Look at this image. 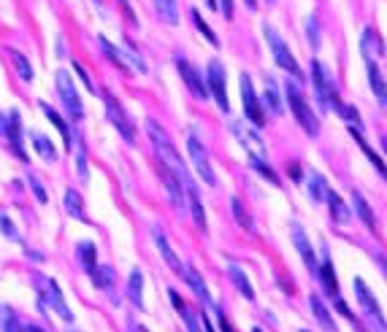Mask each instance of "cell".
<instances>
[{"label": "cell", "instance_id": "obj_22", "mask_svg": "<svg viewBox=\"0 0 387 332\" xmlns=\"http://www.w3.org/2000/svg\"><path fill=\"white\" fill-rule=\"evenodd\" d=\"M152 238H155V244H158L160 254H163V260H165V263L171 265V267H174L176 273L182 276V267H184V265H182V260H179V257L174 254V248H171V244H168L165 232H163L160 227H155V230H152Z\"/></svg>", "mask_w": 387, "mask_h": 332}, {"label": "cell", "instance_id": "obj_34", "mask_svg": "<svg viewBox=\"0 0 387 332\" xmlns=\"http://www.w3.org/2000/svg\"><path fill=\"white\" fill-rule=\"evenodd\" d=\"M8 57H11L14 68H17L19 79H22V81H33L35 73H33V65H30V60H27L25 54L19 52V49H8Z\"/></svg>", "mask_w": 387, "mask_h": 332}, {"label": "cell", "instance_id": "obj_2", "mask_svg": "<svg viewBox=\"0 0 387 332\" xmlns=\"http://www.w3.org/2000/svg\"><path fill=\"white\" fill-rule=\"evenodd\" d=\"M287 103H290V111H293L296 122L303 127V133L317 138V135H319V119H317V114L312 111L306 95L300 92L298 81H287Z\"/></svg>", "mask_w": 387, "mask_h": 332}, {"label": "cell", "instance_id": "obj_18", "mask_svg": "<svg viewBox=\"0 0 387 332\" xmlns=\"http://www.w3.org/2000/svg\"><path fill=\"white\" fill-rule=\"evenodd\" d=\"M160 178H163V184H165V190H168V194H171V203H174L179 211L187 208V197H184V187L179 184V178H176L168 168H163L160 165Z\"/></svg>", "mask_w": 387, "mask_h": 332}, {"label": "cell", "instance_id": "obj_56", "mask_svg": "<svg viewBox=\"0 0 387 332\" xmlns=\"http://www.w3.org/2000/svg\"><path fill=\"white\" fill-rule=\"evenodd\" d=\"M252 332H263V330H260V327H252Z\"/></svg>", "mask_w": 387, "mask_h": 332}, {"label": "cell", "instance_id": "obj_38", "mask_svg": "<svg viewBox=\"0 0 387 332\" xmlns=\"http://www.w3.org/2000/svg\"><path fill=\"white\" fill-rule=\"evenodd\" d=\"M89 279H92V284H95L98 289H111V284H114V273H111L108 265L95 263V267L89 270Z\"/></svg>", "mask_w": 387, "mask_h": 332}, {"label": "cell", "instance_id": "obj_47", "mask_svg": "<svg viewBox=\"0 0 387 332\" xmlns=\"http://www.w3.org/2000/svg\"><path fill=\"white\" fill-rule=\"evenodd\" d=\"M306 33H309V41H312V46H319V33H317V19L312 17L309 22H306Z\"/></svg>", "mask_w": 387, "mask_h": 332}, {"label": "cell", "instance_id": "obj_21", "mask_svg": "<svg viewBox=\"0 0 387 332\" xmlns=\"http://www.w3.org/2000/svg\"><path fill=\"white\" fill-rule=\"evenodd\" d=\"M168 298H171V305L176 308V314L184 319L187 330H190V332H203V330H201V319H198V314L187 308V303L179 298V292H176V289H168Z\"/></svg>", "mask_w": 387, "mask_h": 332}, {"label": "cell", "instance_id": "obj_13", "mask_svg": "<svg viewBox=\"0 0 387 332\" xmlns=\"http://www.w3.org/2000/svg\"><path fill=\"white\" fill-rule=\"evenodd\" d=\"M352 286H355V298H357V303L363 305V311H366V316H369L371 321L379 327V330H385V319H382V308H379V303H376V298L371 295V289L366 286V281L363 279H355L352 281Z\"/></svg>", "mask_w": 387, "mask_h": 332}, {"label": "cell", "instance_id": "obj_46", "mask_svg": "<svg viewBox=\"0 0 387 332\" xmlns=\"http://www.w3.org/2000/svg\"><path fill=\"white\" fill-rule=\"evenodd\" d=\"M27 184H30V190H33L38 203H46V200H49V194H46V190H44V184H41L35 175H27Z\"/></svg>", "mask_w": 387, "mask_h": 332}, {"label": "cell", "instance_id": "obj_14", "mask_svg": "<svg viewBox=\"0 0 387 332\" xmlns=\"http://www.w3.org/2000/svg\"><path fill=\"white\" fill-rule=\"evenodd\" d=\"M3 135L8 138V146L14 149V154H17L22 162H27V154H25V146H22V119H19V111H8V117H6V130H3Z\"/></svg>", "mask_w": 387, "mask_h": 332}, {"label": "cell", "instance_id": "obj_16", "mask_svg": "<svg viewBox=\"0 0 387 332\" xmlns=\"http://www.w3.org/2000/svg\"><path fill=\"white\" fill-rule=\"evenodd\" d=\"M182 187H184V197H187V206H190V213H193L195 225H198V230L206 232V211H203V203H201V194H198L195 181L190 178V181L182 184Z\"/></svg>", "mask_w": 387, "mask_h": 332}, {"label": "cell", "instance_id": "obj_26", "mask_svg": "<svg viewBox=\"0 0 387 332\" xmlns=\"http://www.w3.org/2000/svg\"><path fill=\"white\" fill-rule=\"evenodd\" d=\"M263 105L274 114V117H279L281 114V98H279V87H277V81L268 76L265 79V89H263Z\"/></svg>", "mask_w": 387, "mask_h": 332}, {"label": "cell", "instance_id": "obj_40", "mask_svg": "<svg viewBox=\"0 0 387 332\" xmlns=\"http://www.w3.org/2000/svg\"><path fill=\"white\" fill-rule=\"evenodd\" d=\"M230 208H233V216H236V222L241 225L244 230H255V222H252V216L246 213V208H244V203L239 200V197H230Z\"/></svg>", "mask_w": 387, "mask_h": 332}, {"label": "cell", "instance_id": "obj_35", "mask_svg": "<svg viewBox=\"0 0 387 332\" xmlns=\"http://www.w3.org/2000/svg\"><path fill=\"white\" fill-rule=\"evenodd\" d=\"M350 133H352V138L360 143V149L366 152V157L371 159V165L376 168V173L379 175H385V162H382V157L376 154V152H371V146L366 143V138H363V130H357V127H350Z\"/></svg>", "mask_w": 387, "mask_h": 332}, {"label": "cell", "instance_id": "obj_28", "mask_svg": "<svg viewBox=\"0 0 387 332\" xmlns=\"http://www.w3.org/2000/svg\"><path fill=\"white\" fill-rule=\"evenodd\" d=\"M228 273H230V281L236 284V289L244 295L246 300H255V289H252V284H249V279H246V273L239 267L236 263L228 265Z\"/></svg>", "mask_w": 387, "mask_h": 332}, {"label": "cell", "instance_id": "obj_53", "mask_svg": "<svg viewBox=\"0 0 387 332\" xmlns=\"http://www.w3.org/2000/svg\"><path fill=\"white\" fill-rule=\"evenodd\" d=\"M244 3H246V8H252V11L258 8V0H244Z\"/></svg>", "mask_w": 387, "mask_h": 332}, {"label": "cell", "instance_id": "obj_24", "mask_svg": "<svg viewBox=\"0 0 387 332\" xmlns=\"http://www.w3.org/2000/svg\"><path fill=\"white\" fill-rule=\"evenodd\" d=\"M352 208H355V213L363 219V225L371 230V232H376V219H374V211H371V206L366 203V197L357 192V190H352Z\"/></svg>", "mask_w": 387, "mask_h": 332}, {"label": "cell", "instance_id": "obj_51", "mask_svg": "<svg viewBox=\"0 0 387 332\" xmlns=\"http://www.w3.org/2000/svg\"><path fill=\"white\" fill-rule=\"evenodd\" d=\"M120 6H122V11H125V14H127V19H130V22H136V14H133V8H130V3H127V0H120Z\"/></svg>", "mask_w": 387, "mask_h": 332}, {"label": "cell", "instance_id": "obj_25", "mask_svg": "<svg viewBox=\"0 0 387 332\" xmlns=\"http://www.w3.org/2000/svg\"><path fill=\"white\" fill-rule=\"evenodd\" d=\"M30 140H33V149L38 152V157L46 159V162H57V149H54V143L44 133H30Z\"/></svg>", "mask_w": 387, "mask_h": 332}, {"label": "cell", "instance_id": "obj_31", "mask_svg": "<svg viewBox=\"0 0 387 332\" xmlns=\"http://www.w3.org/2000/svg\"><path fill=\"white\" fill-rule=\"evenodd\" d=\"M65 211H68V216L79 219V222H89L87 213H84V203H82V194L76 192V190H65Z\"/></svg>", "mask_w": 387, "mask_h": 332}, {"label": "cell", "instance_id": "obj_41", "mask_svg": "<svg viewBox=\"0 0 387 332\" xmlns=\"http://www.w3.org/2000/svg\"><path fill=\"white\" fill-rule=\"evenodd\" d=\"M70 149H76V171H79V178L87 181L89 171H87V152H84V143L82 138H76V143H70Z\"/></svg>", "mask_w": 387, "mask_h": 332}, {"label": "cell", "instance_id": "obj_5", "mask_svg": "<svg viewBox=\"0 0 387 332\" xmlns=\"http://www.w3.org/2000/svg\"><path fill=\"white\" fill-rule=\"evenodd\" d=\"M57 92H60V100L65 105L70 119H73V122L84 119V103H82V98H79V89L73 84L68 70H57Z\"/></svg>", "mask_w": 387, "mask_h": 332}, {"label": "cell", "instance_id": "obj_15", "mask_svg": "<svg viewBox=\"0 0 387 332\" xmlns=\"http://www.w3.org/2000/svg\"><path fill=\"white\" fill-rule=\"evenodd\" d=\"M360 49H363V57H366L369 62H376L379 57H385L382 35L376 33L374 27H366V30H363V38H360Z\"/></svg>", "mask_w": 387, "mask_h": 332}, {"label": "cell", "instance_id": "obj_29", "mask_svg": "<svg viewBox=\"0 0 387 332\" xmlns=\"http://www.w3.org/2000/svg\"><path fill=\"white\" fill-rule=\"evenodd\" d=\"M141 292H144V273H141L139 267H133V270H130V279H127V298H130L133 305L144 308V298H141Z\"/></svg>", "mask_w": 387, "mask_h": 332}, {"label": "cell", "instance_id": "obj_43", "mask_svg": "<svg viewBox=\"0 0 387 332\" xmlns=\"http://www.w3.org/2000/svg\"><path fill=\"white\" fill-rule=\"evenodd\" d=\"M193 22H195V27H198V33L203 35L211 46H220V38H217V35H214V30H211L209 25L201 19V14H198V11H193Z\"/></svg>", "mask_w": 387, "mask_h": 332}, {"label": "cell", "instance_id": "obj_36", "mask_svg": "<svg viewBox=\"0 0 387 332\" xmlns=\"http://www.w3.org/2000/svg\"><path fill=\"white\" fill-rule=\"evenodd\" d=\"M98 44H101V52H103L106 57H108V60L117 65V68H120V70H130V68H127V62H125V52H122V49H117V46H114L108 38H103V35H98Z\"/></svg>", "mask_w": 387, "mask_h": 332}, {"label": "cell", "instance_id": "obj_9", "mask_svg": "<svg viewBox=\"0 0 387 332\" xmlns=\"http://www.w3.org/2000/svg\"><path fill=\"white\" fill-rule=\"evenodd\" d=\"M174 62H176L179 76H182V81L187 84V89L193 92L198 100H206V98H209V87H206V81H203V73L195 68L187 57H182V54H176Z\"/></svg>", "mask_w": 387, "mask_h": 332}, {"label": "cell", "instance_id": "obj_37", "mask_svg": "<svg viewBox=\"0 0 387 332\" xmlns=\"http://www.w3.org/2000/svg\"><path fill=\"white\" fill-rule=\"evenodd\" d=\"M76 254H79V263L84 265V270H92L95 263H98V246L92 244V241H82V244L76 246Z\"/></svg>", "mask_w": 387, "mask_h": 332}, {"label": "cell", "instance_id": "obj_30", "mask_svg": "<svg viewBox=\"0 0 387 332\" xmlns=\"http://www.w3.org/2000/svg\"><path fill=\"white\" fill-rule=\"evenodd\" d=\"M369 84H371V92L376 95V103L385 108V103H387L385 79H382V70L376 68V62H369Z\"/></svg>", "mask_w": 387, "mask_h": 332}, {"label": "cell", "instance_id": "obj_49", "mask_svg": "<svg viewBox=\"0 0 387 332\" xmlns=\"http://www.w3.org/2000/svg\"><path fill=\"white\" fill-rule=\"evenodd\" d=\"M217 8L222 11V17L225 19H233V0H220V3H217Z\"/></svg>", "mask_w": 387, "mask_h": 332}, {"label": "cell", "instance_id": "obj_10", "mask_svg": "<svg viewBox=\"0 0 387 332\" xmlns=\"http://www.w3.org/2000/svg\"><path fill=\"white\" fill-rule=\"evenodd\" d=\"M239 87H241V103H244L246 119L252 122V127H263L265 124V111H263V105H260V100H258V95H255L252 79H249L246 73H241Z\"/></svg>", "mask_w": 387, "mask_h": 332}, {"label": "cell", "instance_id": "obj_54", "mask_svg": "<svg viewBox=\"0 0 387 332\" xmlns=\"http://www.w3.org/2000/svg\"><path fill=\"white\" fill-rule=\"evenodd\" d=\"M25 332H44L41 327H35V324H30V327H25Z\"/></svg>", "mask_w": 387, "mask_h": 332}, {"label": "cell", "instance_id": "obj_39", "mask_svg": "<svg viewBox=\"0 0 387 332\" xmlns=\"http://www.w3.org/2000/svg\"><path fill=\"white\" fill-rule=\"evenodd\" d=\"M155 11H158L160 19L168 22V25H176V22H179V6H176V0H155Z\"/></svg>", "mask_w": 387, "mask_h": 332}, {"label": "cell", "instance_id": "obj_48", "mask_svg": "<svg viewBox=\"0 0 387 332\" xmlns=\"http://www.w3.org/2000/svg\"><path fill=\"white\" fill-rule=\"evenodd\" d=\"M73 70H76V73H79V79H82V81H84V87H87V89H92V92H95V84H92V79H89V76H87V70L82 68V65H79V62H73Z\"/></svg>", "mask_w": 387, "mask_h": 332}, {"label": "cell", "instance_id": "obj_52", "mask_svg": "<svg viewBox=\"0 0 387 332\" xmlns=\"http://www.w3.org/2000/svg\"><path fill=\"white\" fill-rule=\"evenodd\" d=\"M3 130H6V114L0 111V135H3Z\"/></svg>", "mask_w": 387, "mask_h": 332}, {"label": "cell", "instance_id": "obj_20", "mask_svg": "<svg viewBox=\"0 0 387 332\" xmlns=\"http://www.w3.org/2000/svg\"><path fill=\"white\" fill-rule=\"evenodd\" d=\"M317 279L322 281V286H325L328 298H336V295H338V281H336L334 263H331V257H328V251H325V248H322V265L317 267Z\"/></svg>", "mask_w": 387, "mask_h": 332}, {"label": "cell", "instance_id": "obj_6", "mask_svg": "<svg viewBox=\"0 0 387 332\" xmlns=\"http://www.w3.org/2000/svg\"><path fill=\"white\" fill-rule=\"evenodd\" d=\"M312 84H315V98L319 108H331V103L338 98V92H336V84L328 68L319 60H312Z\"/></svg>", "mask_w": 387, "mask_h": 332}, {"label": "cell", "instance_id": "obj_12", "mask_svg": "<svg viewBox=\"0 0 387 332\" xmlns=\"http://www.w3.org/2000/svg\"><path fill=\"white\" fill-rule=\"evenodd\" d=\"M230 127H233V133H236L239 143H241L246 152H249V157L268 159V154H265V143H263V138L258 135V130L246 127V122H233Z\"/></svg>", "mask_w": 387, "mask_h": 332}, {"label": "cell", "instance_id": "obj_8", "mask_svg": "<svg viewBox=\"0 0 387 332\" xmlns=\"http://www.w3.org/2000/svg\"><path fill=\"white\" fill-rule=\"evenodd\" d=\"M206 76H209V81H206V87H209V95L217 100L220 105V111L222 114H228L230 111V103H228V81H225V68H222V62L220 60H211L209 62V70H206Z\"/></svg>", "mask_w": 387, "mask_h": 332}, {"label": "cell", "instance_id": "obj_3", "mask_svg": "<svg viewBox=\"0 0 387 332\" xmlns=\"http://www.w3.org/2000/svg\"><path fill=\"white\" fill-rule=\"evenodd\" d=\"M263 38L268 41V49H271V54H274V60H277V65H279L281 70H287L293 79H300L303 73H300V65L298 60L293 57V52L287 49V44L281 41V35L271 27V25H263Z\"/></svg>", "mask_w": 387, "mask_h": 332}, {"label": "cell", "instance_id": "obj_42", "mask_svg": "<svg viewBox=\"0 0 387 332\" xmlns=\"http://www.w3.org/2000/svg\"><path fill=\"white\" fill-rule=\"evenodd\" d=\"M249 162H252V168H255L258 173L263 175L265 181H271L274 187H279V175L274 173V168H271V165H268L265 159H255V157H249Z\"/></svg>", "mask_w": 387, "mask_h": 332}, {"label": "cell", "instance_id": "obj_23", "mask_svg": "<svg viewBox=\"0 0 387 332\" xmlns=\"http://www.w3.org/2000/svg\"><path fill=\"white\" fill-rule=\"evenodd\" d=\"M309 305H312V314H315L317 324H319L322 330L338 332V327H336V321H334V316H331V311H328V305L319 300V295H312V298H309Z\"/></svg>", "mask_w": 387, "mask_h": 332}, {"label": "cell", "instance_id": "obj_27", "mask_svg": "<svg viewBox=\"0 0 387 332\" xmlns=\"http://www.w3.org/2000/svg\"><path fill=\"white\" fill-rule=\"evenodd\" d=\"M41 111H44V117H46V119H49V122L57 127V133L63 135L65 149H70V143H73V140H70V130H68V124H65V119H63V117H60V114H57V111H54L49 103H44V100H41Z\"/></svg>", "mask_w": 387, "mask_h": 332}, {"label": "cell", "instance_id": "obj_4", "mask_svg": "<svg viewBox=\"0 0 387 332\" xmlns=\"http://www.w3.org/2000/svg\"><path fill=\"white\" fill-rule=\"evenodd\" d=\"M35 286H38V295L41 300L52 308V314H57L63 321H73V311L68 308V303L63 298V292H60V286H57V281L54 279H46V276H35Z\"/></svg>", "mask_w": 387, "mask_h": 332}, {"label": "cell", "instance_id": "obj_32", "mask_svg": "<svg viewBox=\"0 0 387 332\" xmlns=\"http://www.w3.org/2000/svg\"><path fill=\"white\" fill-rule=\"evenodd\" d=\"M325 203H328V208H331V216H334V222H347L352 216V211L344 206V200L334 192V190H328L325 194Z\"/></svg>", "mask_w": 387, "mask_h": 332}, {"label": "cell", "instance_id": "obj_11", "mask_svg": "<svg viewBox=\"0 0 387 332\" xmlns=\"http://www.w3.org/2000/svg\"><path fill=\"white\" fill-rule=\"evenodd\" d=\"M187 152H190V159H193L195 171L198 175L203 178V184H209V187H217V175H214V168H211L209 162V154H206V149H203V143L190 135L187 138Z\"/></svg>", "mask_w": 387, "mask_h": 332}, {"label": "cell", "instance_id": "obj_55", "mask_svg": "<svg viewBox=\"0 0 387 332\" xmlns=\"http://www.w3.org/2000/svg\"><path fill=\"white\" fill-rule=\"evenodd\" d=\"M206 6H209V8H217V0H206Z\"/></svg>", "mask_w": 387, "mask_h": 332}, {"label": "cell", "instance_id": "obj_33", "mask_svg": "<svg viewBox=\"0 0 387 332\" xmlns=\"http://www.w3.org/2000/svg\"><path fill=\"white\" fill-rule=\"evenodd\" d=\"M328 181H325V175L312 171L309 173V197L315 200V203H325V194H328Z\"/></svg>", "mask_w": 387, "mask_h": 332}, {"label": "cell", "instance_id": "obj_1", "mask_svg": "<svg viewBox=\"0 0 387 332\" xmlns=\"http://www.w3.org/2000/svg\"><path fill=\"white\" fill-rule=\"evenodd\" d=\"M146 133H149V138H152V143H155V152H158V157H160V165L168 168V171L179 178V184H187L193 175H190V171H187V165L182 162V157H179V152H176V146H174V140L168 138V133H165L155 119L146 122Z\"/></svg>", "mask_w": 387, "mask_h": 332}, {"label": "cell", "instance_id": "obj_50", "mask_svg": "<svg viewBox=\"0 0 387 332\" xmlns=\"http://www.w3.org/2000/svg\"><path fill=\"white\" fill-rule=\"evenodd\" d=\"M214 311H217V316H220V330H222V332H233L230 321L225 319V311H222V308H217V305H214Z\"/></svg>", "mask_w": 387, "mask_h": 332}, {"label": "cell", "instance_id": "obj_45", "mask_svg": "<svg viewBox=\"0 0 387 332\" xmlns=\"http://www.w3.org/2000/svg\"><path fill=\"white\" fill-rule=\"evenodd\" d=\"M0 230H3V235H6L8 241H14V244L22 241V238H19V232H17V227L11 225V219H8L6 213H0Z\"/></svg>", "mask_w": 387, "mask_h": 332}, {"label": "cell", "instance_id": "obj_44", "mask_svg": "<svg viewBox=\"0 0 387 332\" xmlns=\"http://www.w3.org/2000/svg\"><path fill=\"white\" fill-rule=\"evenodd\" d=\"M0 319H3V332H25V327L19 324V319L14 311L3 308V311H0Z\"/></svg>", "mask_w": 387, "mask_h": 332}, {"label": "cell", "instance_id": "obj_7", "mask_svg": "<svg viewBox=\"0 0 387 332\" xmlns=\"http://www.w3.org/2000/svg\"><path fill=\"white\" fill-rule=\"evenodd\" d=\"M103 100H106V114H108V122L117 127V133H120L127 143H136V124H133V119L125 114L122 103H120L114 95H108V92L103 95Z\"/></svg>", "mask_w": 387, "mask_h": 332}, {"label": "cell", "instance_id": "obj_57", "mask_svg": "<svg viewBox=\"0 0 387 332\" xmlns=\"http://www.w3.org/2000/svg\"><path fill=\"white\" fill-rule=\"evenodd\" d=\"M300 332H309V330H300Z\"/></svg>", "mask_w": 387, "mask_h": 332}, {"label": "cell", "instance_id": "obj_17", "mask_svg": "<svg viewBox=\"0 0 387 332\" xmlns=\"http://www.w3.org/2000/svg\"><path fill=\"white\" fill-rule=\"evenodd\" d=\"M293 244H296V248H298L300 260H303V265L312 270L317 276V257H315V248H312V244H309V238H306V232L300 230V225H293Z\"/></svg>", "mask_w": 387, "mask_h": 332}, {"label": "cell", "instance_id": "obj_58", "mask_svg": "<svg viewBox=\"0 0 387 332\" xmlns=\"http://www.w3.org/2000/svg\"><path fill=\"white\" fill-rule=\"evenodd\" d=\"M68 332H73V330H68Z\"/></svg>", "mask_w": 387, "mask_h": 332}, {"label": "cell", "instance_id": "obj_19", "mask_svg": "<svg viewBox=\"0 0 387 332\" xmlns=\"http://www.w3.org/2000/svg\"><path fill=\"white\" fill-rule=\"evenodd\" d=\"M182 276L187 279V284H190V289L195 292V298L201 300L203 305H209V308H214V300H211V295H209V286L203 284V279H201V273H198L195 267H190V265H184V267H182Z\"/></svg>", "mask_w": 387, "mask_h": 332}]
</instances>
